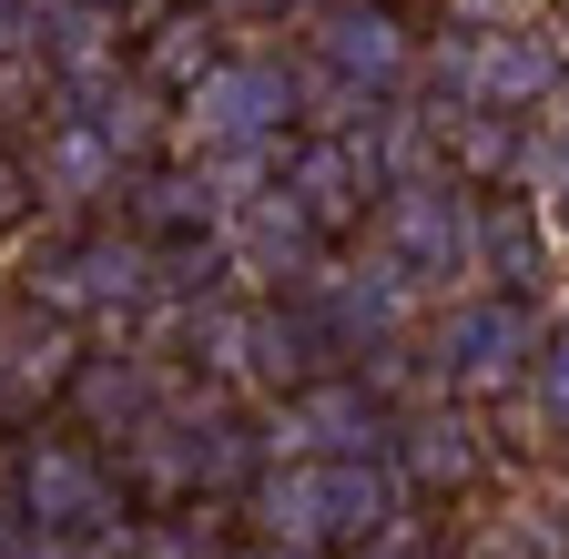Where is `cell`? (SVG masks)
I'll return each mask as SVG.
<instances>
[{
  "label": "cell",
  "instance_id": "obj_8",
  "mask_svg": "<svg viewBox=\"0 0 569 559\" xmlns=\"http://www.w3.org/2000/svg\"><path fill=\"white\" fill-rule=\"evenodd\" d=\"M153 286L163 274H153V244L142 234H82V244L31 264V296H51L61 316H132Z\"/></svg>",
  "mask_w": 569,
  "mask_h": 559
},
{
  "label": "cell",
  "instance_id": "obj_27",
  "mask_svg": "<svg viewBox=\"0 0 569 559\" xmlns=\"http://www.w3.org/2000/svg\"><path fill=\"white\" fill-rule=\"evenodd\" d=\"M488 559H519V549H488Z\"/></svg>",
  "mask_w": 569,
  "mask_h": 559
},
{
  "label": "cell",
  "instance_id": "obj_25",
  "mask_svg": "<svg viewBox=\"0 0 569 559\" xmlns=\"http://www.w3.org/2000/svg\"><path fill=\"white\" fill-rule=\"evenodd\" d=\"M11 407H21V387H11V377H0V428H11Z\"/></svg>",
  "mask_w": 569,
  "mask_h": 559
},
{
  "label": "cell",
  "instance_id": "obj_21",
  "mask_svg": "<svg viewBox=\"0 0 569 559\" xmlns=\"http://www.w3.org/2000/svg\"><path fill=\"white\" fill-rule=\"evenodd\" d=\"M122 559H213V549H203V529L163 519V529H142V539H122Z\"/></svg>",
  "mask_w": 569,
  "mask_h": 559
},
{
  "label": "cell",
  "instance_id": "obj_15",
  "mask_svg": "<svg viewBox=\"0 0 569 559\" xmlns=\"http://www.w3.org/2000/svg\"><path fill=\"white\" fill-rule=\"evenodd\" d=\"M31 173H41V203H102V193H122V173H132V163L102 143V132H92L82 112H61V122L41 132Z\"/></svg>",
  "mask_w": 569,
  "mask_h": 559
},
{
  "label": "cell",
  "instance_id": "obj_20",
  "mask_svg": "<svg viewBox=\"0 0 569 559\" xmlns=\"http://www.w3.org/2000/svg\"><path fill=\"white\" fill-rule=\"evenodd\" d=\"M31 203H41V173H31V153H21V143H0V224H21Z\"/></svg>",
  "mask_w": 569,
  "mask_h": 559
},
{
  "label": "cell",
  "instance_id": "obj_17",
  "mask_svg": "<svg viewBox=\"0 0 569 559\" xmlns=\"http://www.w3.org/2000/svg\"><path fill=\"white\" fill-rule=\"evenodd\" d=\"M213 61H224V51H213V11H163L153 31H142V82L173 92V102L213 72Z\"/></svg>",
  "mask_w": 569,
  "mask_h": 559
},
{
  "label": "cell",
  "instance_id": "obj_2",
  "mask_svg": "<svg viewBox=\"0 0 569 559\" xmlns=\"http://www.w3.org/2000/svg\"><path fill=\"white\" fill-rule=\"evenodd\" d=\"M539 316H529V296H458L438 326H427V377H438L448 397H509V387H529V367H539Z\"/></svg>",
  "mask_w": 569,
  "mask_h": 559
},
{
  "label": "cell",
  "instance_id": "obj_18",
  "mask_svg": "<svg viewBox=\"0 0 569 559\" xmlns=\"http://www.w3.org/2000/svg\"><path fill=\"white\" fill-rule=\"evenodd\" d=\"M529 397H539V417L569 438V316L539 336V367H529Z\"/></svg>",
  "mask_w": 569,
  "mask_h": 559
},
{
  "label": "cell",
  "instance_id": "obj_7",
  "mask_svg": "<svg viewBox=\"0 0 569 559\" xmlns=\"http://www.w3.org/2000/svg\"><path fill=\"white\" fill-rule=\"evenodd\" d=\"M213 244H224V264L244 274L254 296H274V286H306V274L326 264V234L306 224V203L284 193V183H264V193L224 203V224H213Z\"/></svg>",
  "mask_w": 569,
  "mask_h": 559
},
{
  "label": "cell",
  "instance_id": "obj_9",
  "mask_svg": "<svg viewBox=\"0 0 569 559\" xmlns=\"http://www.w3.org/2000/svg\"><path fill=\"white\" fill-rule=\"evenodd\" d=\"M316 72L356 82L367 102H397V82L417 72V31L387 11V0H326L316 11Z\"/></svg>",
  "mask_w": 569,
  "mask_h": 559
},
{
  "label": "cell",
  "instance_id": "obj_3",
  "mask_svg": "<svg viewBox=\"0 0 569 559\" xmlns=\"http://www.w3.org/2000/svg\"><path fill=\"white\" fill-rule=\"evenodd\" d=\"M284 122H296V72L264 61V51H224V61L183 92L193 153H274Z\"/></svg>",
  "mask_w": 569,
  "mask_h": 559
},
{
  "label": "cell",
  "instance_id": "obj_26",
  "mask_svg": "<svg viewBox=\"0 0 569 559\" xmlns=\"http://www.w3.org/2000/svg\"><path fill=\"white\" fill-rule=\"evenodd\" d=\"M92 11H112V21H122V11H132V0H92Z\"/></svg>",
  "mask_w": 569,
  "mask_h": 559
},
{
  "label": "cell",
  "instance_id": "obj_4",
  "mask_svg": "<svg viewBox=\"0 0 569 559\" xmlns=\"http://www.w3.org/2000/svg\"><path fill=\"white\" fill-rule=\"evenodd\" d=\"M448 92L468 102V112H549L559 92H569V61H559V41L549 31H529V21H478L448 61Z\"/></svg>",
  "mask_w": 569,
  "mask_h": 559
},
{
  "label": "cell",
  "instance_id": "obj_22",
  "mask_svg": "<svg viewBox=\"0 0 569 559\" xmlns=\"http://www.w3.org/2000/svg\"><path fill=\"white\" fill-rule=\"evenodd\" d=\"M346 559H427V539H417V529L397 519V529H377V539H356Z\"/></svg>",
  "mask_w": 569,
  "mask_h": 559
},
{
  "label": "cell",
  "instance_id": "obj_19",
  "mask_svg": "<svg viewBox=\"0 0 569 559\" xmlns=\"http://www.w3.org/2000/svg\"><path fill=\"white\" fill-rule=\"evenodd\" d=\"M529 183H539V203L569 224V122H549V143H539V163H529Z\"/></svg>",
  "mask_w": 569,
  "mask_h": 559
},
{
  "label": "cell",
  "instance_id": "obj_10",
  "mask_svg": "<svg viewBox=\"0 0 569 559\" xmlns=\"http://www.w3.org/2000/svg\"><path fill=\"white\" fill-rule=\"evenodd\" d=\"M284 193L306 203V224L336 244L346 224H367L377 214V193H387V173H377V153L356 143V132H306L296 153H284V173H274Z\"/></svg>",
  "mask_w": 569,
  "mask_h": 559
},
{
  "label": "cell",
  "instance_id": "obj_6",
  "mask_svg": "<svg viewBox=\"0 0 569 559\" xmlns=\"http://www.w3.org/2000/svg\"><path fill=\"white\" fill-rule=\"evenodd\" d=\"M21 519H31L41 539H82V549H102V559L132 539L112 468H102L92 448H71V438H41V448L21 458Z\"/></svg>",
  "mask_w": 569,
  "mask_h": 559
},
{
  "label": "cell",
  "instance_id": "obj_5",
  "mask_svg": "<svg viewBox=\"0 0 569 559\" xmlns=\"http://www.w3.org/2000/svg\"><path fill=\"white\" fill-rule=\"evenodd\" d=\"M387 428H397V407L367 377H306L264 417V468L274 458H387Z\"/></svg>",
  "mask_w": 569,
  "mask_h": 559
},
{
  "label": "cell",
  "instance_id": "obj_23",
  "mask_svg": "<svg viewBox=\"0 0 569 559\" xmlns=\"http://www.w3.org/2000/svg\"><path fill=\"white\" fill-rule=\"evenodd\" d=\"M31 41H41V21L21 11V0H0V61H11V51H31Z\"/></svg>",
  "mask_w": 569,
  "mask_h": 559
},
{
  "label": "cell",
  "instance_id": "obj_16",
  "mask_svg": "<svg viewBox=\"0 0 569 559\" xmlns=\"http://www.w3.org/2000/svg\"><path fill=\"white\" fill-rule=\"evenodd\" d=\"M244 499H254V519H264L274 549H326V468L316 458H274Z\"/></svg>",
  "mask_w": 569,
  "mask_h": 559
},
{
  "label": "cell",
  "instance_id": "obj_13",
  "mask_svg": "<svg viewBox=\"0 0 569 559\" xmlns=\"http://www.w3.org/2000/svg\"><path fill=\"white\" fill-rule=\"evenodd\" d=\"M478 274L498 296H529L549 274V224L529 193H478Z\"/></svg>",
  "mask_w": 569,
  "mask_h": 559
},
{
  "label": "cell",
  "instance_id": "obj_1",
  "mask_svg": "<svg viewBox=\"0 0 569 559\" xmlns=\"http://www.w3.org/2000/svg\"><path fill=\"white\" fill-rule=\"evenodd\" d=\"M377 254L407 274L417 296L478 274V193L458 173H417V183H387L377 193Z\"/></svg>",
  "mask_w": 569,
  "mask_h": 559
},
{
  "label": "cell",
  "instance_id": "obj_24",
  "mask_svg": "<svg viewBox=\"0 0 569 559\" xmlns=\"http://www.w3.org/2000/svg\"><path fill=\"white\" fill-rule=\"evenodd\" d=\"M244 559H316V549H274V539H264V549H244Z\"/></svg>",
  "mask_w": 569,
  "mask_h": 559
},
{
  "label": "cell",
  "instance_id": "obj_12",
  "mask_svg": "<svg viewBox=\"0 0 569 559\" xmlns=\"http://www.w3.org/2000/svg\"><path fill=\"white\" fill-rule=\"evenodd\" d=\"M387 468H397L407 488H468V478H478V428H468L458 407L427 397V407H407L397 428H387Z\"/></svg>",
  "mask_w": 569,
  "mask_h": 559
},
{
  "label": "cell",
  "instance_id": "obj_11",
  "mask_svg": "<svg viewBox=\"0 0 569 559\" xmlns=\"http://www.w3.org/2000/svg\"><path fill=\"white\" fill-rule=\"evenodd\" d=\"M529 163H539V143L519 112H468V102L448 112V173L468 193H529Z\"/></svg>",
  "mask_w": 569,
  "mask_h": 559
},
{
  "label": "cell",
  "instance_id": "obj_14",
  "mask_svg": "<svg viewBox=\"0 0 569 559\" xmlns=\"http://www.w3.org/2000/svg\"><path fill=\"white\" fill-rule=\"evenodd\" d=\"M132 193V234L142 244H203L213 224H224V203H213V183H203V163H163V173H142V183H122Z\"/></svg>",
  "mask_w": 569,
  "mask_h": 559
}]
</instances>
